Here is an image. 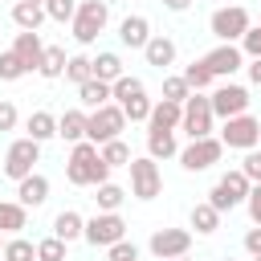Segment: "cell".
<instances>
[{
	"label": "cell",
	"instance_id": "cell-1",
	"mask_svg": "<svg viewBox=\"0 0 261 261\" xmlns=\"http://www.w3.org/2000/svg\"><path fill=\"white\" fill-rule=\"evenodd\" d=\"M65 179L73 188H102L110 184V167L102 163V151L86 139V143H73L69 159H65Z\"/></svg>",
	"mask_w": 261,
	"mask_h": 261
},
{
	"label": "cell",
	"instance_id": "cell-2",
	"mask_svg": "<svg viewBox=\"0 0 261 261\" xmlns=\"http://www.w3.org/2000/svg\"><path fill=\"white\" fill-rule=\"evenodd\" d=\"M122 130H126V114H122V106H118V102H106V106L90 110V122H86V139H90L94 147L122 139Z\"/></svg>",
	"mask_w": 261,
	"mask_h": 261
},
{
	"label": "cell",
	"instance_id": "cell-3",
	"mask_svg": "<svg viewBox=\"0 0 261 261\" xmlns=\"http://www.w3.org/2000/svg\"><path fill=\"white\" fill-rule=\"evenodd\" d=\"M249 192H253V184L245 179V171L237 167V171H224L220 179H216V188L208 192V204L216 208V212H232L237 204H245L249 200Z\"/></svg>",
	"mask_w": 261,
	"mask_h": 261
},
{
	"label": "cell",
	"instance_id": "cell-4",
	"mask_svg": "<svg viewBox=\"0 0 261 261\" xmlns=\"http://www.w3.org/2000/svg\"><path fill=\"white\" fill-rule=\"evenodd\" d=\"M106 20H110V4H106V0H82V4H77V16H73V37H77V45H94L98 33L106 29Z\"/></svg>",
	"mask_w": 261,
	"mask_h": 261
},
{
	"label": "cell",
	"instance_id": "cell-5",
	"mask_svg": "<svg viewBox=\"0 0 261 261\" xmlns=\"http://www.w3.org/2000/svg\"><path fill=\"white\" fill-rule=\"evenodd\" d=\"M208 29H212V37H220V45H237V41L253 29V20H249V8L228 4V8H216V12H212Z\"/></svg>",
	"mask_w": 261,
	"mask_h": 261
},
{
	"label": "cell",
	"instance_id": "cell-6",
	"mask_svg": "<svg viewBox=\"0 0 261 261\" xmlns=\"http://www.w3.org/2000/svg\"><path fill=\"white\" fill-rule=\"evenodd\" d=\"M212 122H216V114H212V98L192 94V98L184 102V122H179V130L188 135V143H192V139H212Z\"/></svg>",
	"mask_w": 261,
	"mask_h": 261
},
{
	"label": "cell",
	"instance_id": "cell-7",
	"mask_svg": "<svg viewBox=\"0 0 261 261\" xmlns=\"http://www.w3.org/2000/svg\"><path fill=\"white\" fill-rule=\"evenodd\" d=\"M33 163H41V143H37V139H29V135H24V139H16V143L4 151V175H8V179H16V184L33 175Z\"/></svg>",
	"mask_w": 261,
	"mask_h": 261
},
{
	"label": "cell",
	"instance_id": "cell-8",
	"mask_svg": "<svg viewBox=\"0 0 261 261\" xmlns=\"http://www.w3.org/2000/svg\"><path fill=\"white\" fill-rule=\"evenodd\" d=\"M86 241L94 249H110V245L126 241V220L118 212H98V216L86 220Z\"/></svg>",
	"mask_w": 261,
	"mask_h": 261
},
{
	"label": "cell",
	"instance_id": "cell-9",
	"mask_svg": "<svg viewBox=\"0 0 261 261\" xmlns=\"http://www.w3.org/2000/svg\"><path fill=\"white\" fill-rule=\"evenodd\" d=\"M220 143L232 147V151H253V147H261V122H257L253 114H237V118L224 122Z\"/></svg>",
	"mask_w": 261,
	"mask_h": 261
},
{
	"label": "cell",
	"instance_id": "cell-10",
	"mask_svg": "<svg viewBox=\"0 0 261 261\" xmlns=\"http://www.w3.org/2000/svg\"><path fill=\"white\" fill-rule=\"evenodd\" d=\"M163 192V175H159V163L151 155L143 159H130V196L135 200H155Z\"/></svg>",
	"mask_w": 261,
	"mask_h": 261
},
{
	"label": "cell",
	"instance_id": "cell-11",
	"mask_svg": "<svg viewBox=\"0 0 261 261\" xmlns=\"http://www.w3.org/2000/svg\"><path fill=\"white\" fill-rule=\"evenodd\" d=\"M208 98H212V114H216V118H224V122H228V118H237V114H249V102H253V98H249V90H245V86H237V82L216 86Z\"/></svg>",
	"mask_w": 261,
	"mask_h": 261
},
{
	"label": "cell",
	"instance_id": "cell-12",
	"mask_svg": "<svg viewBox=\"0 0 261 261\" xmlns=\"http://www.w3.org/2000/svg\"><path fill=\"white\" fill-rule=\"evenodd\" d=\"M224 143L220 139H192L188 147H179V167L184 171H208L212 163H220Z\"/></svg>",
	"mask_w": 261,
	"mask_h": 261
},
{
	"label": "cell",
	"instance_id": "cell-13",
	"mask_svg": "<svg viewBox=\"0 0 261 261\" xmlns=\"http://www.w3.org/2000/svg\"><path fill=\"white\" fill-rule=\"evenodd\" d=\"M147 249H151L159 261L188 257V249H192V232H188V228H155L151 241H147Z\"/></svg>",
	"mask_w": 261,
	"mask_h": 261
},
{
	"label": "cell",
	"instance_id": "cell-14",
	"mask_svg": "<svg viewBox=\"0 0 261 261\" xmlns=\"http://www.w3.org/2000/svg\"><path fill=\"white\" fill-rule=\"evenodd\" d=\"M200 61L212 69V77H232V73L245 65V53H241V45H216V49L204 53Z\"/></svg>",
	"mask_w": 261,
	"mask_h": 261
},
{
	"label": "cell",
	"instance_id": "cell-15",
	"mask_svg": "<svg viewBox=\"0 0 261 261\" xmlns=\"http://www.w3.org/2000/svg\"><path fill=\"white\" fill-rule=\"evenodd\" d=\"M12 53H16V57L24 61V69L33 73V69H41V61H45V41H41L37 33H16Z\"/></svg>",
	"mask_w": 261,
	"mask_h": 261
},
{
	"label": "cell",
	"instance_id": "cell-16",
	"mask_svg": "<svg viewBox=\"0 0 261 261\" xmlns=\"http://www.w3.org/2000/svg\"><path fill=\"white\" fill-rule=\"evenodd\" d=\"M118 41H122L126 49H147V41H151V20H147V16H126V20L118 24Z\"/></svg>",
	"mask_w": 261,
	"mask_h": 261
},
{
	"label": "cell",
	"instance_id": "cell-17",
	"mask_svg": "<svg viewBox=\"0 0 261 261\" xmlns=\"http://www.w3.org/2000/svg\"><path fill=\"white\" fill-rule=\"evenodd\" d=\"M179 122H184V106H179V102L159 98V102L151 106V118H147V126H151V130H175Z\"/></svg>",
	"mask_w": 261,
	"mask_h": 261
},
{
	"label": "cell",
	"instance_id": "cell-18",
	"mask_svg": "<svg viewBox=\"0 0 261 261\" xmlns=\"http://www.w3.org/2000/svg\"><path fill=\"white\" fill-rule=\"evenodd\" d=\"M16 200H20L24 208H41V204L49 200V179L33 171L29 179H20V184H16Z\"/></svg>",
	"mask_w": 261,
	"mask_h": 261
},
{
	"label": "cell",
	"instance_id": "cell-19",
	"mask_svg": "<svg viewBox=\"0 0 261 261\" xmlns=\"http://www.w3.org/2000/svg\"><path fill=\"white\" fill-rule=\"evenodd\" d=\"M41 20H49L45 4H24V0H16V4H12V24H16L20 33H37V29H41Z\"/></svg>",
	"mask_w": 261,
	"mask_h": 261
},
{
	"label": "cell",
	"instance_id": "cell-20",
	"mask_svg": "<svg viewBox=\"0 0 261 261\" xmlns=\"http://www.w3.org/2000/svg\"><path fill=\"white\" fill-rule=\"evenodd\" d=\"M86 122H90L86 110H65V114L57 118V135H61L65 143H86Z\"/></svg>",
	"mask_w": 261,
	"mask_h": 261
},
{
	"label": "cell",
	"instance_id": "cell-21",
	"mask_svg": "<svg viewBox=\"0 0 261 261\" xmlns=\"http://www.w3.org/2000/svg\"><path fill=\"white\" fill-rule=\"evenodd\" d=\"M29 224V208L20 200H0V232L20 237V228Z\"/></svg>",
	"mask_w": 261,
	"mask_h": 261
},
{
	"label": "cell",
	"instance_id": "cell-22",
	"mask_svg": "<svg viewBox=\"0 0 261 261\" xmlns=\"http://www.w3.org/2000/svg\"><path fill=\"white\" fill-rule=\"evenodd\" d=\"M143 57H147V65L167 69V65L175 61V41H171V37H151V41H147V49H143Z\"/></svg>",
	"mask_w": 261,
	"mask_h": 261
},
{
	"label": "cell",
	"instance_id": "cell-23",
	"mask_svg": "<svg viewBox=\"0 0 261 261\" xmlns=\"http://www.w3.org/2000/svg\"><path fill=\"white\" fill-rule=\"evenodd\" d=\"M110 98H114L110 82H98V77H90L86 86H77V102H82L86 110H98V106H106Z\"/></svg>",
	"mask_w": 261,
	"mask_h": 261
},
{
	"label": "cell",
	"instance_id": "cell-24",
	"mask_svg": "<svg viewBox=\"0 0 261 261\" xmlns=\"http://www.w3.org/2000/svg\"><path fill=\"white\" fill-rule=\"evenodd\" d=\"M147 155L159 163V159H171L179 155V143H175V130H147Z\"/></svg>",
	"mask_w": 261,
	"mask_h": 261
},
{
	"label": "cell",
	"instance_id": "cell-25",
	"mask_svg": "<svg viewBox=\"0 0 261 261\" xmlns=\"http://www.w3.org/2000/svg\"><path fill=\"white\" fill-rule=\"evenodd\" d=\"M53 237L57 241H77V237H86V220L73 212V208H65V212H57V220H53Z\"/></svg>",
	"mask_w": 261,
	"mask_h": 261
},
{
	"label": "cell",
	"instance_id": "cell-26",
	"mask_svg": "<svg viewBox=\"0 0 261 261\" xmlns=\"http://www.w3.org/2000/svg\"><path fill=\"white\" fill-rule=\"evenodd\" d=\"M24 130H29V139L49 143V139L57 135V118H53L49 110H33V114H29V122H24Z\"/></svg>",
	"mask_w": 261,
	"mask_h": 261
},
{
	"label": "cell",
	"instance_id": "cell-27",
	"mask_svg": "<svg viewBox=\"0 0 261 261\" xmlns=\"http://www.w3.org/2000/svg\"><path fill=\"white\" fill-rule=\"evenodd\" d=\"M65 65H69V57H65V49L61 45H45V61H41V77H49V82H57V77H65Z\"/></svg>",
	"mask_w": 261,
	"mask_h": 261
},
{
	"label": "cell",
	"instance_id": "cell-28",
	"mask_svg": "<svg viewBox=\"0 0 261 261\" xmlns=\"http://www.w3.org/2000/svg\"><path fill=\"white\" fill-rule=\"evenodd\" d=\"M94 77L114 86V82L122 77V57H118V53H98V57H94Z\"/></svg>",
	"mask_w": 261,
	"mask_h": 261
},
{
	"label": "cell",
	"instance_id": "cell-29",
	"mask_svg": "<svg viewBox=\"0 0 261 261\" xmlns=\"http://www.w3.org/2000/svg\"><path fill=\"white\" fill-rule=\"evenodd\" d=\"M192 228H196V232H204V237H208V232H216V228H220V212H216L208 200H204V204H196V208H192Z\"/></svg>",
	"mask_w": 261,
	"mask_h": 261
},
{
	"label": "cell",
	"instance_id": "cell-30",
	"mask_svg": "<svg viewBox=\"0 0 261 261\" xmlns=\"http://www.w3.org/2000/svg\"><path fill=\"white\" fill-rule=\"evenodd\" d=\"M65 77H69L73 86H86V82L94 77V57H86V53H73V57H69V65H65Z\"/></svg>",
	"mask_w": 261,
	"mask_h": 261
},
{
	"label": "cell",
	"instance_id": "cell-31",
	"mask_svg": "<svg viewBox=\"0 0 261 261\" xmlns=\"http://www.w3.org/2000/svg\"><path fill=\"white\" fill-rule=\"evenodd\" d=\"M0 261H37V245L24 241V237H12V241H4Z\"/></svg>",
	"mask_w": 261,
	"mask_h": 261
},
{
	"label": "cell",
	"instance_id": "cell-32",
	"mask_svg": "<svg viewBox=\"0 0 261 261\" xmlns=\"http://www.w3.org/2000/svg\"><path fill=\"white\" fill-rule=\"evenodd\" d=\"M98 151H102V163H106V167H130V147H126L122 139H114V143H102Z\"/></svg>",
	"mask_w": 261,
	"mask_h": 261
},
{
	"label": "cell",
	"instance_id": "cell-33",
	"mask_svg": "<svg viewBox=\"0 0 261 261\" xmlns=\"http://www.w3.org/2000/svg\"><path fill=\"white\" fill-rule=\"evenodd\" d=\"M184 82L192 86V94H200V90H208V86H212L216 77H212V69H208L204 61H192V65L184 69Z\"/></svg>",
	"mask_w": 261,
	"mask_h": 261
},
{
	"label": "cell",
	"instance_id": "cell-34",
	"mask_svg": "<svg viewBox=\"0 0 261 261\" xmlns=\"http://www.w3.org/2000/svg\"><path fill=\"white\" fill-rule=\"evenodd\" d=\"M151 106H155V102H151L147 94H135V98L122 102V114H126V122H147V118H151Z\"/></svg>",
	"mask_w": 261,
	"mask_h": 261
},
{
	"label": "cell",
	"instance_id": "cell-35",
	"mask_svg": "<svg viewBox=\"0 0 261 261\" xmlns=\"http://www.w3.org/2000/svg\"><path fill=\"white\" fill-rule=\"evenodd\" d=\"M94 200H98V212H118V204L126 200V192H122L118 184H102Z\"/></svg>",
	"mask_w": 261,
	"mask_h": 261
},
{
	"label": "cell",
	"instance_id": "cell-36",
	"mask_svg": "<svg viewBox=\"0 0 261 261\" xmlns=\"http://www.w3.org/2000/svg\"><path fill=\"white\" fill-rule=\"evenodd\" d=\"M77 4L82 0H45V12H49V20H57V24H73V16H77Z\"/></svg>",
	"mask_w": 261,
	"mask_h": 261
},
{
	"label": "cell",
	"instance_id": "cell-37",
	"mask_svg": "<svg viewBox=\"0 0 261 261\" xmlns=\"http://www.w3.org/2000/svg\"><path fill=\"white\" fill-rule=\"evenodd\" d=\"M163 98H167V102H179V106L192 98V86L184 82V73H175V77H163Z\"/></svg>",
	"mask_w": 261,
	"mask_h": 261
},
{
	"label": "cell",
	"instance_id": "cell-38",
	"mask_svg": "<svg viewBox=\"0 0 261 261\" xmlns=\"http://www.w3.org/2000/svg\"><path fill=\"white\" fill-rule=\"evenodd\" d=\"M29 69H24V61L8 49V53H0V82H20Z\"/></svg>",
	"mask_w": 261,
	"mask_h": 261
},
{
	"label": "cell",
	"instance_id": "cell-39",
	"mask_svg": "<svg viewBox=\"0 0 261 261\" xmlns=\"http://www.w3.org/2000/svg\"><path fill=\"white\" fill-rule=\"evenodd\" d=\"M110 90H114V102H118V106H122L126 98H135V94H147V90H143V82H139V77H130V73H122Z\"/></svg>",
	"mask_w": 261,
	"mask_h": 261
},
{
	"label": "cell",
	"instance_id": "cell-40",
	"mask_svg": "<svg viewBox=\"0 0 261 261\" xmlns=\"http://www.w3.org/2000/svg\"><path fill=\"white\" fill-rule=\"evenodd\" d=\"M37 261H65V241H57V237L37 241Z\"/></svg>",
	"mask_w": 261,
	"mask_h": 261
},
{
	"label": "cell",
	"instance_id": "cell-41",
	"mask_svg": "<svg viewBox=\"0 0 261 261\" xmlns=\"http://www.w3.org/2000/svg\"><path fill=\"white\" fill-rule=\"evenodd\" d=\"M241 171H245V179H249V184H261V147L245 151V159H241Z\"/></svg>",
	"mask_w": 261,
	"mask_h": 261
},
{
	"label": "cell",
	"instance_id": "cell-42",
	"mask_svg": "<svg viewBox=\"0 0 261 261\" xmlns=\"http://www.w3.org/2000/svg\"><path fill=\"white\" fill-rule=\"evenodd\" d=\"M106 261H139V249L130 241H118V245L106 249Z\"/></svg>",
	"mask_w": 261,
	"mask_h": 261
},
{
	"label": "cell",
	"instance_id": "cell-43",
	"mask_svg": "<svg viewBox=\"0 0 261 261\" xmlns=\"http://www.w3.org/2000/svg\"><path fill=\"white\" fill-rule=\"evenodd\" d=\"M241 53H245V57H261V24H253V29L241 37Z\"/></svg>",
	"mask_w": 261,
	"mask_h": 261
},
{
	"label": "cell",
	"instance_id": "cell-44",
	"mask_svg": "<svg viewBox=\"0 0 261 261\" xmlns=\"http://www.w3.org/2000/svg\"><path fill=\"white\" fill-rule=\"evenodd\" d=\"M245 208H249V220H253V224H261V184H253V192H249Z\"/></svg>",
	"mask_w": 261,
	"mask_h": 261
},
{
	"label": "cell",
	"instance_id": "cell-45",
	"mask_svg": "<svg viewBox=\"0 0 261 261\" xmlns=\"http://www.w3.org/2000/svg\"><path fill=\"white\" fill-rule=\"evenodd\" d=\"M16 118H20V114H16V106H12V102H0V130H12V126H16Z\"/></svg>",
	"mask_w": 261,
	"mask_h": 261
},
{
	"label": "cell",
	"instance_id": "cell-46",
	"mask_svg": "<svg viewBox=\"0 0 261 261\" xmlns=\"http://www.w3.org/2000/svg\"><path fill=\"white\" fill-rule=\"evenodd\" d=\"M245 249H249V257H261V224L245 232Z\"/></svg>",
	"mask_w": 261,
	"mask_h": 261
},
{
	"label": "cell",
	"instance_id": "cell-47",
	"mask_svg": "<svg viewBox=\"0 0 261 261\" xmlns=\"http://www.w3.org/2000/svg\"><path fill=\"white\" fill-rule=\"evenodd\" d=\"M245 69H249V82H253V86H261V57H253Z\"/></svg>",
	"mask_w": 261,
	"mask_h": 261
},
{
	"label": "cell",
	"instance_id": "cell-48",
	"mask_svg": "<svg viewBox=\"0 0 261 261\" xmlns=\"http://www.w3.org/2000/svg\"><path fill=\"white\" fill-rule=\"evenodd\" d=\"M163 4H167V8H171V12H184V8H188V4H192V0H163Z\"/></svg>",
	"mask_w": 261,
	"mask_h": 261
},
{
	"label": "cell",
	"instance_id": "cell-49",
	"mask_svg": "<svg viewBox=\"0 0 261 261\" xmlns=\"http://www.w3.org/2000/svg\"><path fill=\"white\" fill-rule=\"evenodd\" d=\"M24 4H45V0H24Z\"/></svg>",
	"mask_w": 261,
	"mask_h": 261
},
{
	"label": "cell",
	"instance_id": "cell-50",
	"mask_svg": "<svg viewBox=\"0 0 261 261\" xmlns=\"http://www.w3.org/2000/svg\"><path fill=\"white\" fill-rule=\"evenodd\" d=\"M171 261H192V257H171Z\"/></svg>",
	"mask_w": 261,
	"mask_h": 261
},
{
	"label": "cell",
	"instance_id": "cell-51",
	"mask_svg": "<svg viewBox=\"0 0 261 261\" xmlns=\"http://www.w3.org/2000/svg\"><path fill=\"white\" fill-rule=\"evenodd\" d=\"M0 237H4V232H0ZM0 253H4V241H0Z\"/></svg>",
	"mask_w": 261,
	"mask_h": 261
},
{
	"label": "cell",
	"instance_id": "cell-52",
	"mask_svg": "<svg viewBox=\"0 0 261 261\" xmlns=\"http://www.w3.org/2000/svg\"><path fill=\"white\" fill-rule=\"evenodd\" d=\"M253 261H261V257H253Z\"/></svg>",
	"mask_w": 261,
	"mask_h": 261
}]
</instances>
